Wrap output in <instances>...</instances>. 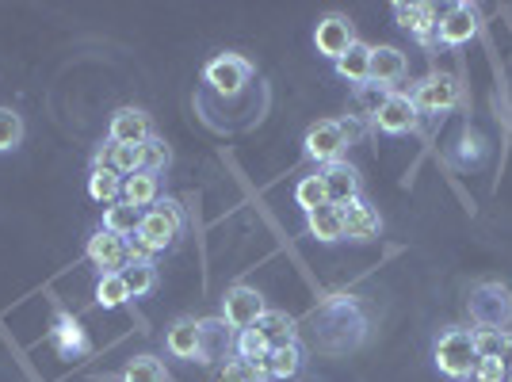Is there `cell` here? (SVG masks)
Here are the masks:
<instances>
[{"label": "cell", "mask_w": 512, "mask_h": 382, "mask_svg": "<svg viewBox=\"0 0 512 382\" xmlns=\"http://www.w3.org/2000/svg\"><path fill=\"white\" fill-rule=\"evenodd\" d=\"M314 344L329 356H344L367 340V310L356 295H333L314 310Z\"/></svg>", "instance_id": "cell-1"}, {"label": "cell", "mask_w": 512, "mask_h": 382, "mask_svg": "<svg viewBox=\"0 0 512 382\" xmlns=\"http://www.w3.org/2000/svg\"><path fill=\"white\" fill-rule=\"evenodd\" d=\"M180 237H184V211L176 199H161L150 211H142L138 234L127 241V256L130 260H153L157 253H169Z\"/></svg>", "instance_id": "cell-2"}, {"label": "cell", "mask_w": 512, "mask_h": 382, "mask_svg": "<svg viewBox=\"0 0 512 382\" xmlns=\"http://www.w3.org/2000/svg\"><path fill=\"white\" fill-rule=\"evenodd\" d=\"M467 314L474 321V329H497L509 333L512 325V291L501 279H482L474 283L467 295Z\"/></svg>", "instance_id": "cell-3"}, {"label": "cell", "mask_w": 512, "mask_h": 382, "mask_svg": "<svg viewBox=\"0 0 512 382\" xmlns=\"http://www.w3.org/2000/svg\"><path fill=\"white\" fill-rule=\"evenodd\" d=\"M432 360H436V371H440L444 379L467 382L470 371L478 367V352H474V329H459V325L444 329V333L436 337V344H432Z\"/></svg>", "instance_id": "cell-4"}, {"label": "cell", "mask_w": 512, "mask_h": 382, "mask_svg": "<svg viewBox=\"0 0 512 382\" xmlns=\"http://www.w3.org/2000/svg\"><path fill=\"white\" fill-rule=\"evenodd\" d=\"M352 142V127L341 123V119H321L314 127L306 130V157L310 161H318L321 169L325 165H333V161H344V149Z\"/></svg>", "instance_id": "cell-5"}, {"label": "cell", "mask_w": 512, "mask_h": 382, "mask_svg": "<svg viewBox=\"0 0 512 382\" xmlns=\"http://www.w3.org/2000/svg\"><path fill=\"white\" fill-rule=\"evenodd\" d=\"M264 310H268V302H264V295H260L256 287L234 283V287H226V295H222V314H218V318L241 333V329H253L256 321L264 318Z\"/></svg>", "instance_id": "cell-6"}, {"label": "cell", "mask_w": 512, "mask_h": 382, "mask_svg": "<svg viewBox=\"0 0 512 382\" xmlns=\"http://www.w3.org/2000/svg\"><path fill=\"white\" fill-rule=\"evenodd\" d=\"M249 77H253V62L241 58V54H230V50L203 65V81H207L218 96H237V92H245Z\"/></svg>", "instance_id": "cell-7"}, {"label": "cell", "mask_w": 512, "mask_h": 382, "mask_svg": "<svg viewBox=\"0 0 512 382\" xmlns=\"http://www.w3.org/2000/svg\"><path fill=\"white\" fill-rule=\"evenodd\" d=\"M46 340L54 344V352H58L62 360H85V356H92V337H88V329L73 318L69 310H62V306H58V314H54V325H50Z\"/></svg>", "instance_id": "cell-8"}, {"label": "cell", "mask_w": 512, "mask_h": 382, "mask_svg": "<svg viewBox=\"0 0 512 382\" xmlns=\"http://www.w3.org/2000/svg\"><path fill=\"white\" fill-rule=\"evenodd\" d=\"M314 46H318V54H325L329 62H341L344 54L356 46V27L341 12H325L318 20V27H314Z\"/></svg>", "instance_id": "cell-9"}, {"label": "cell", "mask_w": 512, "mask_h": 382, "mask_svg": "<svg viewBox=\"0 0 512 382\" xmlns=\"http://www.w3.org/2000/svg\"><path fill=\"white\" fill-rule=\"evenodd\" d=\"M85 260L100 272V276H107V272H123L127 268V237L111 234V230H104V226H96L92 230V237L85 241Z\"/></svg>", "instance_id": "cell-10"}, {"label": "cell", "mask_w": 512, "mask_h": 382, "mask_svg": "<svg viewBox=\"0 0 512 382\" xmlns=\"http://www.w3.org/2000/svg\"><path fill=\"white\" fill-rule=\"evenodd\" d=\"M371 127L383 130V134H409V130L421 127V111H417L409 92H386V100L375 111Z\"/></svg>", "instance_id": "cell-11"}, {"label": "cell", "mask_w": 512, "mask_h": 382, "mask_svg": "<svg viewBox=\"0 0 512 382\" xmlns=\"http://www.w3.org/2000/svg\"><path fill=\"white\" fill-rule=\"evenodd\" d=\"M409 96H413V104H417L421 115H444V111L459 104V81L451 73H432L421 85H413Z\"/></svg>", "instance_id": "cell-12"}, {"label": "cell", "mask_w": 512, "mask_h": 382, "mask_svg": "<svg viewBox=\"0 0 512 382\" xmlns=\"http://www.w3.org/2000/svg\"><path fill=\"white\" fill-rule=\"evenodd\" d=\"M153 134H157L153 119L142 107H119L107 119V142H115V146H142V142H150Z\"/></svg>", "instance_id": "cell-13"}, {"label": "cell", "mask_w": 512, "mask_h": 382, "mask_svg": "<svg viewBox=\"0 0 512 382\" xmlns=\"http://www.w3.org/2000/svg\"><path fill=\"white\" fill-rule=\"evenodd\" d=\"M318 176H321V184H325V195H329L333 207H344V203H352V199L363 195L360 172L352 169L348 161H333V165L318 169Z\"/></svg>", "instance_id": "cell-14"}, {"label": "cell", "mask_w": 512, "mask_h": 382, "mask_svg": "<svg viewBox=\"0 0 512 382\" xmlns=\"http://www.w3.org/2000/svg\"><path fill=\"white\" fill-rule=\"evenodd\" d=\"M406 73H409V62L398 46H371V77H367V85L394 92V85L406 81Z\"/></svg>", "instance_id": "cell-15"}, {"label": "cell", "mask_w": 512, "mask_h": 382, "mask_svg": "<svg viewBox=\"0 0 512 382\" xmlns=\"http://www.w3.org/2000/svg\"><path fill=\"white\" fill-rule=\"evenodd\" d=\"M394 16L417 43H440V12H436V4H394Z\"/></svg>", "instance_id": "cell-16"}, {"label": "cell", "mask_w": 512, "mask_h": 382, "mask_svg": "<svg viewBox=\"0 0 512 382\" xmlns=\"http://www.w3.org/2000/svg\"><path fill=\"white\" fill-rule=\"evenodd\" d=\"M165 352L172 360H199L203 356V329L199 318H176L165 329Z\"/></svg>", "instance_id": "cell-17"}, {"label": "cell", "mask_w": 512, "mask_h": 382, "mask_svg": "<svg viewBox=\"0 0 512 382\" xmlns=\"http://www.w3.org/2000/svg\"><path fill=\"white\" fill-rule=\"evenodd\" d=\"M341 214H344V237L348 241H375L379 230H383V218H379V211L363 195L352 199V203H344Z\"/></svg>", "instance_id": "cell-18"}, {"label": "cell", "mask_w": 512, "mask_h": 382, "mask_svg": "<svg viewBox=\"0 0 512 382\" xmlns=\"http://www.w3.org/2000/svg\"><path fill=\"white\" fill-rule=\"evenodd\" d=\"M478 35V8L470 4H451L448 12L440 16V43L463 46Z\"/></svg>", "instance_id": "cell-19"}, {"label": "cell", "mask_w": 512, "mask_h": 382, "mask_svg": "<svg viewBox=\"0 0 512 382\" xmlns=\"http://www.w3.org/2000/svg\"><path fill=\"white\" fill-rule=\"evenodd\" d=\"M199 329H203V356H199V363H218L226 356H234L237 329H230L222 318H199Z\"/></svg>", "instance_id": "cell-20"}, {"label": "cell", "mask_w": 512, "mask_h": 382, "mask_svg": "<svg viewBox=\"0 0 512 382\" xmlns=\"http://www.w3.org/2000/svg\"><path fill=\"white\" fill-rule=\"evenodd\" d=\"M92 165H107V169H115L123 180L134 176V172H142V146H115V142H100V149L92 153Z\"/></svg>", "instance_id": "cell-21"}, {"label": "cell", "mask_w": 512, "mask_h": 382, "mask_svg": "<svg viewBox=\"0 0 512 382\" xmlns=\"http://www.w3.org/2000/svg\"><path fill=\"white\" fill-rule=\"evenodd\" d=\"M302 363H306V352H302V344H279L268 352V367H264V375L272 382H295L302 375Z\"/></svg>", "instance_id": "cell-22"}, {"label": "cell", "mask_w": 512, "mask_h": 382, "mask_svg": "<svg viewBox=\"0 0 512 382\" xmlns=\"http://www.w3.org/2000/svg\"><path fill=\"white\" fill-rule=\"evenodd\" d=\"M260 337L268 340V348H279V344H295L299 340V321L291 318L287 310H264V318L253 325Z\"/></svg>", "instance_id": "cell-23"}, {"label": "cell", "mask_w": 512, "mask_h": 382, "mask_svg": "<svg viewBox=\"0 0 512 382\" xmlns=\"http://www.w3.org/2000/svg\"><path fill=\"white\" fill-rule=\"evenodd\" d=\"M306 234L321 241V245H333V241H344V214L341 207H318V211H306Z\"/></svg>", "instance_id": "cell-24"}, {"label": "cell", "mask_w": 512, "mask_h": 382, "mask_svg": "<svg viewBox=\"0 0 512 382\" xmlns=\"http://www.w3.org/2000/svg\"><path fill=\"white\" fill-rule=\"evenodd\" d=\"M123 199L138 211H150L153 203H161V176L157 172H134L123 180Z\"/></svg>", "instance_id": "cell-25"}, {"label": "cell", "mask_w": 512, "mask_h": 382, "mask_svg": "<svg viewBox=\"0 0 512 382\" xmlns=\"http://www.w3.org/2000/svg\"><path fill=\"white\" fill-rule=\"evenodd\" d=\"M88 195H92L96 203H104V207L119 203V199H123V176L115 169H107V165H92V169H88Z\"/></svg>", "instance_id": "cell-26"}, {"label": "cell", "mask_w": 512, "mask_h": 382, "mask_svg": "<svg viewBox=\"0 0 512 382\" xmlns=\"http://www.w3.org/2000/svg\"><path fill=\"white\" fill-rule=\"evenodd\" d=\"M123 283H127L130 298H146L157 291L161 272H157V260H130L123 268Z\"/></svg>", "instance_id": "cell-27"}, {"label": "cell", "mask_w": 512, "mask_h": 382, "mask_svg": "<svg viewBox=\"0 0 512 382\" xmlns=\"http://www.w3.org/2000/svg\"><path fill=\"white\" fill-rule=\"evenodd\" d=\"M333 65H337V77H341V81L363 88L367 85V77H371V46L356 39V46L344 54L341 62H333Z\"/></svg>", "instance_id": "cell-28"}, {"label": "cell", "mask_w": 512, "mask_h": 382, "mask_svg": "<svg viewBox=\"0 0 512 382\" xmlns=\"http://www.w3.org/2000/svg\"><path fill=\"white\" fill-rule=\"evenodd\" d=\"M268 340L260 337L256 329H241L237 333V340H234V360H241V363H249V367H256L260 375H264V367H268ZM268 379V375H264Z\"/></svg>", "instance_id": "cell-29"}, {"label": "cell", "mask_w": 512, "mask_h": 382, "mask_svg": "<svg viewBox=\"0 0 512 382\" xmlns=\"http://www.w3.org/2000/svg\"><path fill=\"white\" fill-rule=\"evenodd\" d=\"M138 222H142V211H138V207H130L127 199H119V203L104 207V222H100V226L130 241V237L138 234Z\"/></svg>", "instance_id": "cell-30"}, {"label": "cell", "mask_w": 512, "mask_h": 382, "mask_svg": "<svg viewBox=\"0 0 512 382\" xmlns=\"http://www.w3.org/2000/svg\"><path fill=\"white\" fill-rule=\"evenodd\" d=\"M130 302V291L123 283V272H107V276L96 279V306L100 310H119Z\"/></svg>", "instance_id": "cell-31"}, {"label": "cell", "mask_w": 512, "mask_h": 382, "mask_svg": "<svg viewBox=\"0 0 512 382\" xmlns=\"http://www.w3.org/2000/svg\"><path fill=\"white\" fill-rule=\"evenodd\" d=\"M165 363L157 360V356H134L127 360V367L119 371V382H165Z\"/></svg>", "instance_id": "cell-32"}, {"label": "cell", "mask_w": 512, "mask_h": 382, "mask_svg": "<svg viewBox=\"0 0 512 382\" xmlns=\"http://www.w3.org/2000/svg\"><path fill=\"white\" fill-rule=\"evenodd\" d=\"M27 138V127H23V115L16 107H0V153H16Z\"/></svg>", "instance_id": "cell-33"}, {"label": "cell", "mask_w": 512, "mask_h": 382, "mask_svg": "<svg viewBox=\"0 0 512 382\" xmlns=\"http://www.w3.org/2000/svg\"><path fill=\"white\" fill-rule=\"evenodd\" d=\"M295 203H299L302 211H318V207H329V195H325V184H321V176H302L299 184H295Z\"/></svg>", "instance_id": "cell-34"}, {"label": "cell", "mask_w": 512, "mask_h": 382, "mask_svg": "<svg viewBox=\"0 0 512 382\" xmlns=\"http://www.w3.org/2000/svg\"><path fill=\"white\" fill-rule=\"evenodd\" d=\"M169 165H172V149L165 146V138H157V134H153L150 142H142V169L161 176Z\"/></svg>", "instance_id": "cell-35"}, {"label": "cell", "mask_w": 512, "mask_h": 382, "mask_svg": "<svg viewBox=\"0 0 512 382\" xmlns=\"http://www.w3.org/2000/svg\"><path fill=\"white\" fill-rule=\"evenodd\" d=\"M501 344H505V333H497V329H474V352H478V360H497L501 356Z\"/></svg>", "instance_id": "cell-36"}, {"label": "cell", "mask_w": 512, "mask_h": 382, "mask_svg": "<svg viewBox=\"0 0 512 382\" xmlns=\"http://www.w3.org/2000/svg\"><path fill=\"white\" fill-rule=\"evenodd\" d=\"M264 375L256 371V367H249V363L241 360H226L222 363V371H218V379L214 382H260Z\"/></svg>", "instance_id": "cell-37"}, {"label": "cell", "mask_w": 512, "mask_h": 382, "mask_svg": "<svg viewBox=\"0 0 512 382\" xmlns=\"http://www.w3.org/2000/svg\"><path fill=\"white\" fill-rule=\"evenodd\" d=\"M467 382H505V367H501V360H478Z\"/></svg>", "instance_id": "cell-38"}, {"label": "cell", "mask_w": 512, "mask_h": 382, "mask_svg": "<svg viewBox=\"0 0 512 382\" xmlns=\"http://www.w3.org/2000/svg\"><path fill=\"white\" fill-rule=\"evenodd\" d=\"M497 360H501L505 371H512V333H505V344H501V356Z\"/></svg>", "instance_id": "cell-39"}, {"label": "cell", "mask_w": 512, "mask_h": 382, "mask_svg": "<svg viewBox=\"0 0 512 382\" xmlns=\"http://www.w3.org/2000/svg\"><path fill=\"white\" fill-rule=\"evenodd\" d=\"M505 382H512V371H505Z\"/></svg>", "instance_id": "cell-40"}, {"label": "cell", "mask_w": 512, "mask_h": 382, "mask_svg": "<svg viewBox=\"0 0 512 382\" xmlns=\"http://www.w3.org/2000/svg\"><path fill=\"white\" fill-rule=\"evenodd\" d=\"M260 382H272V379H260Z\"/></svg>", "instance_id": "cell-41"}]
</instances>
